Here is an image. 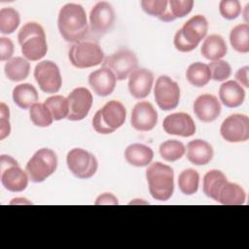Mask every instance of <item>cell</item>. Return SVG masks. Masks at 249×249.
Masks as SVG:
<instances>
[{
    "label": "cell",
    "instance_id": "cell-15",
    "mask_svg": "<svg viewBox=\"0 0 249 249\" xmlns=\"http://www.w3.org/2000/svg\"><path fill=\"white\" fill-rule=\"evenodd\" d=\"M130 123L138 131L152 130L158 123V113L150 102L140 101L132 109Z\"/></svg>",
    "mask_w": 249,
    "mask_h": 249
},
{
    "label": "cell",
    "instance_id": "cell-44",
    "mask_svg": "<svg viewBox=\"0 0 249 249\" xmlns=\"http://www.w3.org/2000/svg\"><path fill=\"white\" fill-rule=\"evenodd\" d=\"M248 71H249V67L248 66H243L241 68H239L236 73H235V79L236 81H238L241 86H244L245 88L249 87V82H248Z\"/></svg>",
    "mask_w": 249,
    "mask_h": 249
},
{
    "label": "cell",
    "instance_id": "cell-37",
    "mask_svg": "<svg viewBox=\"0 0 249 249\" xmlns=\"http://www.w3.org/2000/svg\"><path fill=\"white\" fill-rule=\"evenodd\" d=\"M140 4L145 13L163 20L168 6L167 0H142Z\"/></svg>",
    "mask_w": 249,
    "mask_h": 249
},
{
    "label": "cell",
    "instance_id": "cell-25",
    "mask_svg": "<svg viewBox=\"0 0 249 249\" xmlns=\"http://www.w3.org/2000/svg\"><path fill=\"white\" fill-rule=\"evenodd\" d=\"M38 92L31 84L24 83L16 86L13 89V100L17 106L25 110L30 109L38 101Z\"/></svg>",
    "mask_w": 249,
    "mask_h": 249
},
{
    "label": "cell",
    "instance_id": "cell-32",
    "mask_svg": "<svg viewBox=\"0 0 249 249\" xmlns=\"http://www.w3.org/2000/svg\"><path fill=\"white\" fill-rule=\"evenodd\" d=\"M199 183V174L193 168L183 170L178 177V186L180 191L187 196L194 195L197 192Z\"/></svg>",
    "mask_w": 249,
    "mask_h": 249
},
{
    "label": "cell",
    "instance_id": "cell-12",
    "mask_svg": "<svg viewBox=\"0 0 249 249\" xmlns=\"http://www.w3.org/2000/svg\"><path fill=\"white\" fill-rule=\"evenodd\" d=\"M222 137L231 143L245 142L249 139V118L243 114H232L221 124Z\"/></svg>",
    "mask_w": 249,
    "mask_h": 249
},
{
    "label": "cell",
    "instance_id": "cell-19",
    "mask_svg": "<svg viewBox=\"0 0 249 249\" xmlns=\"http://www.w3.org/2000/svg\"><path fill=\"white\" fill-rule=\"evenodd\" d=\"M117 78L108 68L102 67L91 72L89 76V85L98 96L110 95L116 87Z\"/></svg>",
    "mask_w": 249,
    "mask_h": 249
},
{
    "label": "cell",
    "instance_id": "cell-2",
    "mask_svg": "<svg viewBox=\"0 0 249 249\" xmlns=\"http://www.w3.org/2000/svg\"><path fill=\"white\" fill-rule=\"evenodd\" d=\"M18 41L21 53L27 60L37 61L43 58L48 52L46 34L41 24L30 21L25 23L18 31Z\"/></svg>",
    "mask_w": 249,
    "mask_h": 249
},
{
    "label": "cell",
    "instance_id": "cell-11",
    "mask_svg": "<svg viewBox=\"0 0 249 249\" xmlns=\"http://www.w3.org/2000/svg\"><path fill=\"white\" fill-rule=\"evenodd\" d=\"M34 78L40 89L47 93L57 92L62 85L59 68L52 60L39 62L34 69Z\"/></svg>",
    "mask_w": 249,
    "mask_h": 249
},
{
    "label": "cell",
    "instance_id": "cell-41",
    "mask_svg": "<svg viewBox=\"0 0 249 249\" xmlns=\"http://www.w3.org/2000/svg\"><path fill=\"white\" fill-rule=\"evenodd\" d=\"M14 54V44L11 39L6 37L0 38V60L5 61L12 58Z\"/></svg>",
    "mask_w": 249,
    "mask_h": 249
},
{
    "label": "cell",
    "instance_id": "cell-20",
    "mask_svg": "<svg viewBox=\"0 0 249 249\" xmlns=\"http://www.w3.org/2000/svg\"><path fill=\"white\" fill-rule=\"evenodd\" d=\"M182 36L192 46L196 48L199 42L205 38L208 31V22L204 16L196 15L187 20L180 28Z\"/></svg>",
    "mask_w": 249,
    "mask_h": 249
},
{
    "label": "cell",
    "instance_id": "cell-10",
    "mask_svg": "<svg viewBox=\"0 0 249 249\" xmlns=\"http://www.w3.org/2000/svg\"><path fill=\"white\" fill-rule=\"evenodd\" d=\"M155 100L163 111L175 109L180 101V88L176 82L165 75L158 78L154 89Z\"/></svg>",
    "mask_w": 249,
    "mask_h": 249
},
{
    "label": "cell",
    "instance_id": "cell-45",
    "mask_svg": "<svg viewBox=\"0 0 249 249\" xmlns=\"http://www.w3.org/2000/svg\"><path fill=\"white\" fill-rule=\"evenodd\" d=\"M10 204H32V202H30L25 198H15L11 200Z\"/></svg>",
    "mask_w": 249,
    "mask_h": 249
},
{
    "label": "cell",
    "instance_id": "cell-23",
    "mask_svg": "<svg viewBox=\"0 0 249 249\" xmlns=\"http://www.w3.org/2000/svg\"><path fill=\"white\" fill-rule=\"evenodd\" d=\"M125 160L133 166L144 167L151 163L154 158L153 150L140 143H134L126 147L124 151Z\"/></svg>",
    "mask_w": 249,
    "mask_h": 249
},
{
    "label": "cell",
    "instance_id": "cell-24",
    "mask_svg": "<svg viewBox=\"0 0 249 249\" xmlns=\"http://www.w3.org/2000/svg\"><path fill=\"white\" fill-rule=\"evenodd\" d=\"M228 47L221 35L212 34L204 39L200 53L208 60H218L226 55Z\"/></svg>",
    "mask_w": 249,
    "mask_h": 249
},
{
    "label": "cell",
    "instance_id": "cell-31",
    "mask_svg": "<svg viewBox=\"0 0 249 249\" xmlns=\"http://www.w3.org/2000/svg\"><path fill=\"white\" fill-rule=\"evenodd\" d=\"M193 6V0H169L166 14L162 21L169 22L178 18H184L191 13Z\"/></svg>",
    "mask_w": 249,
    "mask_h": 249
},
{
    "label": "cell",
    "instance_id": "cell-7",
    "mask_svg": "<svg viewBox=\"0 0 249 249\" xmlns=\"http://www.w3.org/2000/svg\"><path fill=\"white\" fill-rule=\"evenodd\" d=\"M0 172L1 183L6 190L14 193H19L26 189L29 177L26 171L22 170L18 161L11 156H1Z\"/></svg>",
    "mask_w": 249,
    "mask_h": 249
},
{
    "label": "cell",
    "instance_id": "cell-5",
    "mask_svg": "<svg viewBox=\"0 0 249 249\" xmlns=\"http://www.w3.org/2000/svg\"><path fill=\"white\" fill-rule=\"evenodd\" d=\"M57 167V157L49 148H41L27 161L25 171L34 183H41L51 176Z\"/></svg>",
    "mask_w": 249,
    "mask_h": 249
},
{
    "label": "cell",
    "instance_id": "cell-14",
    "mask_svg": "<svg viewBox=\"0 0 249 249\" xmlns=\"http://www.w3.org/2000/svg\"><path fill=\"white\" fill-rule=\"evenodd\" d=\"M69 104V114L67 119L69 121H81L85 119L92 105V95L90 91L79 87L74 89L67 96Z\"/></svg>",
    "mask_w": 249,
    "mask_h": 249
},
{
    "label": "cell",
    "instance_id": "cell-46",
    "mask_svg": "<svg viewBox=\"0 0 249 249\" xmlns=\"http://www.w3.org/2000/svg\"><path fill=\"white\" fill-rule=\"evenodd\" d=\"M248 7H249V5H246L245 6V13H244V18H245V23H247L248 22V15H247V11H248Z\"/></svg>",
    "mask_w": 249,
    "mask_h": 249
},
{
    "label": "cell",
    "instance_id": "cell-21",
    "mask_svg": "<svg viewBox=\"0 0 249 249\" xmlns=\"http://www.w3.org/2000/svg\"><path fill=\"white\" fill-rule=\"evenodd\" d=\"M214 155L212 146L202 139H195L187 145V159L196 165H205Z\"/></svg>",
    "mask_w": 249,
    "mask_h": 249
},
{
    "label": "cell",
    "instance_id": "cell-42",
    "mask_svg": "<svg viewBox=\"0 0 249 249\" xmlns=\"http://www.w3.org/2000/svg\"><path fill=\"white\" fill-rule=\"evenodd\" d=\"M173 44H174L175 49L182 53H188V52H191L196 49L194 46H192L190 43H188L187 40H185V38L181 34L180 29L175 33Z\"/></svg>",
    "mask_w": 249,
    "mask_h": 249
},
{
    "label": "cell",
    "instance_id": "cell-3",
    "mask_svg": "<svg viewBox=\"0 0 249 249\" xmlns=\"http://www.w3.org/2000/svg\"><path fill=\"white\" fill-rule=\"evenodd\" d=\"M149 192L156 200L166 201L174 192L173 169L160 161L154 162L146 170Z\"/></svg>",
    "mask_w": 249,
    "mask_h": 249
},
{
    "label": "cell",
    "instance_id": "cell-35",
    "mask_svg": "<svg viewBox=\"0 0 249 249\" xmlns=\"http://www.w3.org/2000/svg\"><path fill=\"white\" fill-rule=\"evenodd\" d=\"M30 120L34 125L40 127H47L53 124V118L51 111L45 103L36 102L29 109Z\"/></svg>",
    "mask_w": 249,
    "mask_h": 249
},
{
    "label": "cell",
    "instance_id": "cell-28",
    "mask_svg": "<svg viewBox=\"0 0 249 249\" xmlns=\"http://www.w3.org/2000/svg\"><path fill=\"white\" fill-rule=\"evenodd\" d=\"M228 181L226 175L218 169L208 171L203 177V193L206 196L217 201L222 187Z\"/></svg>",
    "mask_w": 249,
    "mask_h": 249
},
{
    "label": "cell",
    "instance_id": "cell-27",
    "mask_svg": "<svg viewBox=\"0 0 249 249\" xmlns=\"http://www.w3.org/2000/svg\"><path fill=\"white\" fill-rule=\"evenodd\" d=\"M30 64L26 58L21 56L12 57L7 60L4 66L6 77L13 82H20L26 79L29 75Z\"/></svg>",
    "mask_w": 249,
    "mask_h": 249
},
{
    "label": "cell",
    "instance_id": "cell-22",
    "mask_svg": "<svg viewBox=\"0 0 249 249\" xmlns=\"http://www.w3.org/2000/svg\"><path fill=\"white\" fill-rule=\"evenodd\" d=\"M219 97L225 106L229 108L238 107L245 99V90L236 81L230 80L221 85Z\"/></svg>",
    "mask_w": 249,
    "mask_h": 249
},
{
    "label": "cell",
    "instance_id": "cell-18",
    "mask_svg": "<svg viewBox=\"0 0 249 249\" xmlns=\"http://www.w3.org/2000/svg\"><path fill=\"white\" fill-rule=\"evenodd\" d=\"M194 113L201 122L210 123L220 116L221 104L215 95L204 93L195 100Z\"/></svg>",
    "mask_w": 249,
    "mask_h": 249
},
{
    "label": "cell",
    "instance_id": "cell-36",
    "mask_svg": "<svg viewBox=\"0 0 249 249\" xmlns=\"http://www.w3.org/2000/svg\"><path fill=\"white\" fill-rule=\"evenodd\" d=\"M185 146L178 140H166L160 146V155L166 161H176L185 155Z\"/></svg>",
    "mask_w": 249,
    "mask_h": 249
},
{
    "label": "cell",
    "instance_id": "cell-40",
    "mask_svg": "<svg viewBox=\"0 0 249 249\" xmlns=\"http://www.w3.org/2000/svg\"><path fill=\"white\" fill-rule=\"evenodd\" d=\"M10 111L9 107L4 103H0V139L3 140L11 132L10 125Z\"/></svg>",
    "mask_w": 249,
    "mask_h": 249
},
{
    "label": "cell",
    "instance_id": "cell-17",
    "mask_svg": "<svg viewBox=\"0 0 249 249\" xmlns=\"http://www.w3.org/2000/svg\"><path fill=\"white\" fill-rule=\"evenodd\" d=\"M154 83L153 73L145 68H137L128 77V90L137 99L147 97Z\"/></svg>",
    "mask_w": 249,
    "mask_h": 249
},
{
    "label": "cell",
    "instance_id": "cell-4",
    "mask_svg": "<svg viewBox=\"0 0 249 249\" xmlns=\"http://www.w3.org/2000/svg\"><path fill=\"white\" fill-rule=\"evenodd\" d=\"M125 118L126 111L123 103L111 100L95 113L92 126L100 134H110L124 124Z\"/></svg>",
    "mask_w": 249,
    "mask_h": 249
},
{
    "label": "cell",
    "instance_id": "cell-34",
    "mask_svg": "<svg viewBox=\"0 0 249 249\" xmlns=\"http://www.w3.org/2000/svg\"><path fill=\"white\" fill-rule=\"evenodd\" d=\"M44 103L51 111L54 121H60L68 117L69 104L67 97L62 95H53L48 97Z\"/></svg>",
    "mask_w": 249,
    "mask_h": 249
},
{
    "label": "cell",
    "instance_id": "cell-6",
    "mask_svg": "<svg viewBox=\"0 0 249 249\" xmlns=\"http://www.w3.org/2000/svg\"><path fill=\"white\" fill-rule=\"evenodd\" d=\"M68 58L73 66L84 69L101 64L104 60V53L97 43L81 41L73 44L69 49Z\"/></svg>",
    "mask_w": 249,
    "mask_h": 249
},
{
    "label": "cell",
    "instance_id": "cell-43",
    "mask_svg": "<svg viewBox=\"0 0 249 249\" xmlns=\"http://www.w3.org/2000/svg\"><path fill=\"white\" fill-rule=\"evenodd\" d=\"M95 205H109V204H113V205H117L119 204V201H118V198L111 193H104V194H101L96 199H95V202H94Z\"/></svg>",
    "mask_w": 249,
    "mask_h": 249
},
{
    "label": "cell",
    "instance_id": "cell-33",
    "mask_svg": "<svg viewBox=\"0 0 249 249\" xmlns=\"http://www.w3.org/2000/svg\"><path fill=\"white\" fill-rule=\"evenodd\" d=\"M19 21V14L16 9L8 7L0 10V32L2 34H12L18 27Z\"/></svg>",
    "mask_w": 249,
    "mask_h": 249
},
{
    "label": "cell",
    "instance_id": "cell-8",
    "mask_svg": "<svg viewBox=\"0 0 249 249\" xmlns=\"http://www.w3.org/2000/svg\"><path fill=\"white\" fill-rule=\"evenodd\" d=\"M66 163L71 173L79 179L92 177L98 167L96 158L82 148L70 150L66 157Z\"/></svg>",
    "mask_w": 249,
    "mask_h": 249
},
{
    "label": "cell",
    "instance_id": "cell-39",
    "mask_svg": "<svg viewBox=\"0 0 249 249\" xmlns=\"http://www.w3.org/2000/svg\"><path fill=\"white\" fill-rule=\"evenodd\" d=\"M219 11L224 18L234 19L240 15V3L238 0H222L219 3Z\"/></svg>",
    "mask_w": 249,
    "mask_h": 249
},
{
    "label": "cell",
    "instance_id": "cell-1",
    "mask_svg": "<svg viewBox=\"0 0 249 249\" xmlns=\"http://www.w3.org/2000/svg\"><path fill=\"white\" fill-rule=\"evenodd\" d=\"M57 26L65 41L74 44L81 42L89 31V23L84 8L75 3L64 5L58 13Z\"/></svg>",
    "mask_w": 249,
    "mask_h": 249
},
{
    "label": "cell",
    "instance_id": "cell-38",
    "mask_svg": "<svg viewBox=\"0 0 249 249\" xmlns=\"http://www.w3.org/2000/svg\"><path fill=\"white\" fill-rule=\"evenodd\" d=\"M211 73V79L217 82H223L227 80L231 74V65L222 59L213 60L208 64Z\"/></svg>",
    "mask_w": 249,
    "mask_h": 249
},
{
    "label": "cell",
    "instance_id": "cell-26",
    "mask_svg": "<svg viewBox=\"0 0 249 249\" xmlns=\"http://www.w3.org/2000/svg\"><path fill=\"white\" fill-rule=\"evenodd\" d=\"M245 199L244 190L239 185L227 181L219 192L217 201L224 205H241Z\"/></svg>",
    "mask_w": 249,
    "mask_h": 249
},
{
    "label": "cell",
    "instance_id": "cell-29",
    "mask_svg": "<svg viewBox=\"0 0 249 249\" xmlns=\"http://www.w3.org/2000/svg\"><path fill=\"white\" fill-rule=\"evenodd\" d=\"M186 78L191 85L196 88L206 86L211 80V73L208 64L199 61L192 63L186 71Z\"/></svg>",
    "mask_w": 249,
    "mask_h": 249
},
{
    "label": "cell",
    "instance_id": "cell-16",
    "mask_svg": "<svg viewBox=\"0 0 249 249\" xmlns=\"http://www.w3.org/2000/svg\"><path fill=\"white\" fill-rule=\"evenodd\" d=\"M162 127L166 133L182 137H190L196 132L195 122L187 113H173L166 116Z\"/></svg>",
    "mask_w": 249,
    "mask_h": 249
},
{
    "label": "cell",
    "instance_id": "cell-9",
    "mask_svg": "<svg viewBox=\"0 0 249 249\" xmlns=\"http://www.w3.org/2000/svg\"><path fill=\"white\" fill-rule=\"evenodd\" d=\"M138 59L135 53L127 49H121L104 58L102 67L108 68L116 76L117 80L123 81L137 69Z\"/></svg>",
    "mask_w": 249,
    "mask_h": 249
},
{
    "label": "cell",
    "instance_id": "cell-30",
    "mask_svg": "<svg viewBox=\"0 0 249 249\" xmlns=\"http://www.w3.org/2000/svg\"><path fill=\"white\" fill-rule=\"evenodd\" d=\"M231 47L238 53H247L249 52V25L241 23L235 25L230 33Z\"/></svg>",
    "mask_w": 249,
    "mask_h": 249
},
{
    "label": "cell",
    "instance_id": "cell-13",
    "mask_svg": "<svg viewBox=\"0 0 249 249\" xmlns=\"http://www.w3.org/2000/svg\"><path fill=\"white\" fill-rule=\"evenodd\" d=\"M115 22V12L106 1L96 3L89 13L90 31L95 35H104L111 30Z\"/></svg>",
    "mask_w": 249,
    "mask_h": 249
}]
</instances>
